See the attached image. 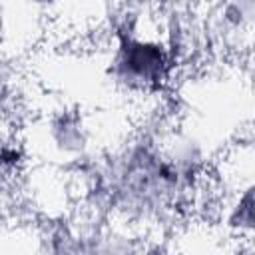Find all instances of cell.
Listing matches in <instances>:
<instances>
[{
  "label": "cell",
  "instance_id": "6da1fadb",
  "mask_svg": "<svg viewBox=\"0 0 255 255\" xmlns=\"http://www.w3.org/2000/svg\"><path fill=\"white\" fill-rule=\"evenodd\" d=\"M147 6H116L108 14L106 76L133 98L161 96L175 80L177 62L163 38L159 16Z\"/></svg>",
  "mask_w": 255,
  "mask_h": 255
},
{
  "label": "cell",
  "instance_id": "7a4b0ae2",
  "mask_svg": "<svg viewBox=\"0 0 255 255\" xmlns=\"http://www.w3.org/2000/svg\"><path fill=\"white\" fill-rule=\"evenodd\" d=\"M128 227L84 217L82 223L50 221L40 229L36 255H139L145 241Z\"/></svg>",
  "mask_w": 255,
  "mask_h": 255
},
{
  "label": "cell",
  "instance_id": "3957f363",
  "mask_svg": "<svg viewBox=\"0 0 255 255\" xmlns=\"http://www.w3.org/2000/svg\"><path fill=\"white\" fill-rule=\"evenodd\" d=\"M40 131L50 159L68 165L72 171L100 153L92 147V129L78 108L64 106L50 112L42 120Z\"/></svg>",
  "mask_w": 255,
  "mask_h": 255
},
{
  "label": "cell",
  "instance_id": "277c9868",
  "mask_svg": "<svg viewBox=\"0 0 255 255\" xmlns=\"http://www.w3.org/2000/svg\"><path fill=\"white\" fill-rule=\"evenodd\" d=\"M221 223L239 241H255V179L241 183L223 199Z\"/></svg>",
  "mask_w": 255,
  "mask_h": 255
}]
</instances>
